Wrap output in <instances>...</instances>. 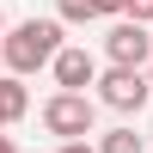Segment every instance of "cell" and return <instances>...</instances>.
Returning <instances> with one entry per match:
<instances>
[{"label": "cell", "instance_id": "obj_10", "mask_svg": "<svg viewBox=\"0 0 153 153\" xmlns=\"http://www.w3.org/2000/svg\"><path fill=\"white\" fill-rule=\"evenodd\" d=\"M92 19H123V0H92Z\"/></svg>", "mask_w": 153, "mask_h": 153}, {"label": "cell", "instance_id": "obj_1", "mask_svg": "<svg viewBox=\"0 0 153 153\" xmlns=\"http://www.w3.org/2000/svg\"><path fill=\"white\" fill-rule=\"evenodd\" d=\"M61 31H68L61 19H25V25H12V31L0 37V68L19 74V80L37 74V68H49L55 49H61Z\"/></svg>", "mask_w": 153, "mask_h": 153}, {"label": "cell", "instance_id": "obj_11", "mask_svg": "<svg viewBox=\"0 0 153 153\" xmlns=\"http://www.w3.org/2000/svg\"><path fill=\"white\" fill-rule=\"evenodd\" d=\"M61 153H98L92 141H61Z\"/></svg>", "mask_w": 153, "mask_h": 153}, {"label": "cell", "instance_id": "obj_2", "mask_svg": "<svg viewBox=\"0 0 153 153\" xmlns=\"http://www.w3.org/2000/svg\"><path fill=\"white\" fill-rule=\"evenodd\" d=\"M98 123V98L92 92H55L43 104V129L55 135V141H86Z\"/></svg>", "mask_w": 153, "mask_h": 153}, {"label": "cell", "instance_id": "obj_14", "mask_svg": "<svg viewBox=\"0 0 153 153\" xmlns=\"http://www.w3.org/2000/svg\"><path fill=\"white\" fill-rule=\"evenodd\" d=\"M0 31H6V12H0Z\"/></svg>", "mask_w": 153, "mask_h": 153}, {"label": "cell", "instance_id": "obj_13", "mask_svg": "<svg viewBox=\"0 0 153 153\" xmlns=\"http://www.w3.org/2000/svg\"><path fill=\"white\" fill-rule=\"evenodd\" d=\"M147 86H153V61H147Z\"/></svg>", "mask_w": 153, "mask_h": 153}, {"label": "cell", "instance_id": "obj_12", "mask_svg": "<svg viewBox=\"0 0 153 153\" xmlns=\"http://www.w3.org/2000/svg\"><path fill=\"white\" fill-rule=\"evenodd\" d=\"M0 153H19V147H12V135H6V129H0Z\"/></svg>", "mask_w": 153, "mask_h": 153}, {"label": "cell", "instance_id": "obj_8", "mask_svg": "<svg viewBox=\"0 0 153 153\" xmlns=\"http://www.w3.org/2000/svg\"><path fill=\"white\" fill-rule=\"evenodd\" d=\"M55 19L61 25H92V0H55Z\"/></svg>", "mask_w": 153, "mask_h": 153}, {"label": "cell", "instance_id": "obj_15", "mask_svg": "<svg viewBox=\"0 0 153 153\" xmlns=\"http://www.w3.org/2000/svg\"><path fill=\"white\" fill-rule=\"evenodd\" d=\"M147 31H153V25H147Z\"/></svg>", "mask_w": 153, "mask_h": 153}, {"label": "cell", "instance_id": "obj_3", "mask_svg": "<svg viewBox=\"0 0 153 153\" xmlns=\"http://www.w3.org/2000/svg\"><path fill=\"white\" fill-rule=\"evenodd\" d=\"M98 104L104 110H123V117H129V110H141L147 98H153V86H147V68H117V61H110V74H98Z\"/></svg>", "mask_w": 153, "mask_h": 153}, {"label": "cell", "instance_id": "obj_4", "mask_svg": "<svg viewBox=\"0 0 153 153\" xmlns=\"http://www.w3.org/2000/svg\"><path fill=\"white\" fill-rule=\"evenodd\" d=\"M104 55L117 61V68H147V61H153V31H147L141 19H110Z\"/></svg>", "mask_w": 153, "mask_h": 153}, {"label": "cell", "instance_id": "obj_7", "mask_svg": "<svg viewBox=\"0 0 153 153\" xmlns=\"http://www.w3.org/2000/svg\"><path fill=\"white\" fill-rule=\"evenodd\" d=\"M98 153H147V141H141L135 129H110L104 141H98Z\"/></svg>", "mask_w": 153, "mask_h": 153}, {"label": "cell", "instance_id": "obj_5", "mask_svg": "<svg viewBox=\"0 0 153 153\" xmlns=\"http://www.w3.org/2000/svg\"><path fill=\"white\" fill-rule=\"evenodd\" d=\"M49 74H55L61 92H86V86L98 80V61L86 55L80 43H61V49H55V61H49Z\"/></svg>", "mask_w": 153, "mask_h": 153}, {"label": "cell", "instance_id": "obj_6", "mask_svg": "<svg viewBox=\"0 0 153 153\" xmlns=\"http://www.w3.org/2000/svg\"><path fill=\"white\" fill-rule=\"evenodd\" d=\"M31 110V92H25L19 74H0V129H12V123Z\"/></svg>", "mask_w": 153, "mask_h": 153}, {"label": "cell", "instance_id": "obj_9", "mask_svg": "<svg viewBox=\"0 0 153 153\" xmlns=\"http://www.w3.org/2000/svg\"><path fill=\"white\" fill-rule=\"evenodd\" d=\"M123 19H141V25H153V0H123Z\"/></svg>", "mask_w": 153, "mask_h": 153}]
</instances>
